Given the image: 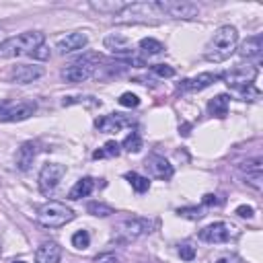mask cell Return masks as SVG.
I'll list each match as a JSON object with an SVG mask.
<instances>
[{"label":"cell","instance_id":"obj_18","mask_svg":"<svg viewBox=\"0 0 263 263\" xmlns=\"http://www.w3.org/2000/svg\"><path fill=\"white\" fill-rule=\"evenodd\" d=\"M125 125H129V119H125L123 115L119 113H109V115H103L95 121V127L101 132V134H117L121 132Z\"/></svg>","mask_w":263,"mask_h":263},{"label":"cell","instance_id":"obj_8","mask_svg":"<svg viewBox=\"0 0 263 263\" xmlns=\"http://www.w3.org/2000/svg\"><path fill=\"white\" fill-rule=\"evenodd\" d=\"M162 16H171V18H179V21H191L199 16V6L193 2H181V0H164V2H156Z\"/></svg>","mask_w":263,"mask_h":263},{"label":"cell","instance_id":"obj_35","mask_svg":"<svg viewBox=\"0 0 263 263\" xmlns=\"http://www.w3.org/2000/svg\"><path fill=\"white\" fill-rule=\"evenodd\" d=\"M179 255H181V259H185V261H193V257H195V247H191L189 242H185V245L179 247Z\"/></svg>","mask_w":263,"mask_h":263},{"label":"cell","instance_id":"obj_24","mask_svg":"<svg viewBox=\"0 0 263 263\" xmlns=\"http://www.w3.org/2000/svg\"><path fill=\"white\" fill-rule=\"evenodd\" d=\"M125 179H127V183L132 185V189L136 193H146L150 189V179L140 175V173H125Z\"/></svg>","mask_w":263,"mask_h":263},{"label":"cell","instance_id":"obj_14","mask_svg":"<svg viewBox=\"0 0 263 263\" xmlns=\"http://www.w3.org/2000/svg\"><path fill=\"white\" fill-rule=\"evenodd\" d=\"M86 43H88L86 33H82V31H70V33L58 37V41H55V49H58L60 53H72V51L84 49Z\"/></svg>","mask_w":263,"mask_h":263},{"label":"cell","instance_id":"obj_43","mask_svg":"<svg viewBox=\"0 0 263 263\" xmlns=\"http://www.w3.org/2000/svg\"><path fill=\"white\" fill-rule=\"evenodd\" d=\"M0 255H2V247H0Z\"/></svg>","mask_w":263,"mask_h":263},{"label":"cell","instance_id":"obj_17","mask_svg":"<svg viewBox=\"0 0 263 263\" xmlns=\"http://www.w3.org/2000/svg\"><path fill=\"white\" fill-rule=\"evenodd\" d=\"M37 152H39V148H37L35 142H23V144L16 148V154H14V166H16L18 171L27 173V171L31 168V164H33Z\"/></svg>","mask_w":263,"mask_h":263},{"label":"cell","instance_id":"obj_39","mask_svg":"<svg viewBox=\"0 0 263 263\" xmlns=\"http://www.w3.org/2000/svg\"><path fill=\"white\" fill-rule=\"evenodd\" d=\"M6 105H8V103H6V101H0V111H2V109H4V107H6Z\"/></svg>","mask_w":263,"mask_h":263},{"label":"cell","instance_id":"obj_12","mask_svg":"<svg viewBox=\"0 0 263 263\" xmlns=\"http://www.w3.org/2000/svg\"><path fill=\"white\" fill-rule=\"evenodd\" d=\"M37 111V105L33 101H21L14 105H6L0 111V121L4 123H14V121H25Z\"/></svg>","mask_w":263,"mask_h":263},{"label":"cell","instance_id":"obj_28","mask_svg":"<svg viewBox=\"0 0 263 263\" xmlns=\"http://www.w3.org/2000/svg\"><path fill=\"white\" fill-rule=\"evenodd\" d=\"M119 152H121V146H119L115 140H109V142H105V146H103V148H99V150H95V152H92V158L119 156Z\"/></svg>","mask_w":263,"mask_h":263},{"label":"cell","instance_id":"obj_36","mask_svg":"<svg viewBox=\"0 0 263 263\" xmlns=\"http://www.w3.org/2000/svg\"><path fill=\"white\" fill-rule=\"evenodd\" d=\"M95 263H119V257L115 253H103V255H97Z\"/></svg>","mask_w":263,"mask_h":263},{"label":"cell","instance_id":"obj_32","mask_svg":"<svg viewBox=\"0 0 263 263\" xmlns=\"http://www.w3.org/2000/svg\"><path fill=\"white\" fill-rule=\"evenodd\" d=\"M177 214L181 216V218H189V220H199L203 214H201V208H179L177 210Z\"/></svg>","mask_w":263,"mask_h":263},{"label":"cell","instance_id":"obj_6","mask_svg":"<svg viewBox=\"0 0 263 263\" xmlns=\"http://www.w3.org/2000/svg\"><path fill=\"white\" fill-rule=\"evenodd\" d=\"M197 236H199V240L210 242V245H224V242L238 238L240 230L232 222H212L205 228H201Z\"/></svg>","mask_w":263,"mask_h":263},{"label":"cell","instance_id":"obj_38","mask_svg":"<svg viewBox=\"0 0 263 263\" xmlns=\"http://www.w3.org/2000/svg\"><path fill=\"white\" fill-rule=\"evenodd\" d=\"M203 203H205V205H212V203H218V199H216V195L208 193V195H203Z\"/></svg>","mask_w":263,"mask_h":263},{"label":"cell","instance_id":"obj_30","mask_svg":"<svg viewBox=\"0 0 263 263\" xmlns=\"http://www.w3.org/2000/svg\"><path fill=\"white\" fill-rule=\"evenodd\" d=\"M88 245H90V234L86 230H78L72 234V247L74 249L84 251V249H88Z\"/></svg>","mask_w":263,"mask_h":263},{"label":"cell","instance_id":"obj_31","mask_svg":"<svg viewBox=\"0 0 263 263\" xmlns=\"http://www.w3.org/2000/svg\"><path fill=\"white\" fill-rule=\"evenodd\" d=\"M152 72L156 76H160V78H173L175 76V68L168 66V64H154L152 66Z\"/></svg>","mask_w":263,"mask_h":263},{"label":"cell","instance_id":"obj_40","mask_svg":"<svg viewBox=\"0 0 263 263\" xmlns=\"http://www.w3.org/2000/svg\"><path fill=\"white\" fill-rule=\"evenodd\" d=\"M216 263H230V259H218Z\"/></svg>","mask_w":263,"mask_h":263},{"label":"cell","instance_id":"obj_15","mask_svg":"<svg viewBox=\"0 0 263 263\" xmlns=\"http://www.w3.org/2000/svg\"><path fill=\"white\" fill-rule=\"evenodd\" d=\"M43 74H45L43 66H37V64H18V66H14L10 70V80L16 82V84H29V82L39 80Z\"/></svg>","mask_w":263,"mask_h":263},{"label":"cell","instance_id":"obj_37","mask_svg":"<svg viewBox=\"0 0 263 263\" xmlns=\"http://www.w3.org/2000/svg\"><path fill=\"white\" fill-rule=\"evenodd\" d=\"M234 214H236V216H240V218H253L255 210H253L251 205H238V208L234 210Z\"/></svg>","mask_w":263,"mask_h":263},{"label":"cell","instance_id":"obj_34","mask_svg":"<svg viewBox=\"0 0 263 263\" xmlns=\"http://www.w3.org/2000/svg\"><path fill=\"white\" fill-rule=\"evenodd\" d=\"M31 58H33V60H41V62H45V60L51 58V51H49V47H47L45 43H41V45L31 53Z\"/></svg>","mask_w":263,"mask_h":263},{"label":"cell","instance_id":"obj_25","mask_svg":"<svg viewBox=\"0 0 263 263\" xmlns=\"http://www.w3.org/2000/svg\"><path fill=\"white\" fill-rule=\"evenodd\" d=\"M138 47H140V51H142L144 55H158V53H162V51H164V45H162L160 41H156V39H152V37H146V39H140V43H138Z\"/></svg>","mask_w":263,"mask_h":263},{"label":"cell","instance_id":"obj_20","mask_svg":"<svg viewBox=\"0 0 263 263\" xmlns=\"http://www.w3.org/2000/svg\"><path fill=\"white\" fill-rule=\"evenodd\" d=\"M62 247L53 240H45L35 251V263H60Z\"/></svg>","mask_w":263,"mask_h":263},{"label":"cell","instance_id":"obj_2","mask_svg":"<svg viewBox=\"0 0 263 263\" xmlns=\"http://www.w3.org/2000/svg\"><path fill=\"white\" fill-rule=\"evenodd\" d=\"M113 21L117 25H158L162 12L156 2H132L113 14Z\"/></svg>","mask_w":263,"mask_h":263},{"label":"cell","instance_id":"obj_7","mask_svg":"<svg viewBox=\"0 0 263 263\" xmlns=\"http://www.w3.org/2000/svg\"><path fill=\"white\" fill-rule=\"evenodd\" d=\"M66 175V164H60V162H45L39 171V177H37V185H39V191L43 195H49L58 189L60 181L64 179Z\"/></svg>","mask_w":263,"mask_h":263},{"label":"cell","instance_id":"obj_1","mask_svg":"<svg viewBox=\"0 0 263 263\" xmlns=\"http://www.w3.org/2000/svg\"><path fill=\"white\" fill-rule=\"evenodd\" d=\"M238 45V31L232 27V25H222L216 29L214 37L210 39V43L205 45V51H203V58L208 62H214V64H220V62H226L234 49Z\"/></svg>","mask_w":263,"mask_h":263},{"label":"cell","instance_id":"obj_41","mask_svg":"<svg viewBox=\"0 0 263 263\" xmlns=\"http://www.w3.org/2000/svg\"><path fill=\"white\" fill-rule=\"evenodd\" d=\"M2 41H4V39H2V31H0V43H2Z\"/></svg>","mask_w":263,"mask_h":263},{"label":"cell","instance_id":"obj_11","mask_svg":"<svg viewBox=\"0 0 263 263\" xmlns=\"http://www.w3.org/2000/svg\"><path fill=\"white\" fill-rule=\"evenodd\" d=\"M238 171L242 173L245 181H247L253 189L261 191V187H263V160H261V156L247 158L245 162L238 164Z\"/></svg>","mask_w":263,"mask_h":263},{"label":"cell","instance_id":"obj_3","mask_svg":"<svg viewBox=\"0 0 263 263\" xmlns=\"http://www.w3.org/2000/svg\"><path fill=\"white\" fill-rule=\"evenodd\" d=\"M41 43H45V37L41 31H25V33L8 37L0 43V58L31 55Z\"/></svg>","mask_w":263,"mask_h":263},{"label":"cell","instance_id":"obj_13","mask_svg":"<svg viewBox=\"0 0 263 263\" xmlns=\"http://www.w3.org/2000/svg\"><path fill=\"white\" fill-rule=\"evenodd\" d=\"M144 166L148 168V173L154 177V179H160V181H168L173 175H175V168L173 164L160 156V154H150L146 160H144Z\"/></svg>","mask_w":263,"mask_h":263},{"label":"cell","instance_id":"obj_23","mask_svg":"<svg viewBox=\"0 0 263 263\" xmlns=\"http://www.w3.org/2000/svg\"><path fill=\"white\" fill-rule=\"evenodd\" d=\"M228 105H230L228 95H216L214 99H210V103H208V111H210V115L224 119V117L228 115Z\"/></svg>","mask_w":263,"mask_h":263},{"label":"cell","instance_id":"obj_10","mask_svg":"<svg viewBox=\"0 0 263 263\" xmlns=\"http://www.w3.org/2000/svg\"><path fill=\"white\" fill-rule=\"evenodd\" d=\"M95 68H97V66H95L88 58H82V60H78V62L66 66V68L62 70V78H64L66 82H70V84H78V82L88 80V78L95 74Z\"/></svg>","mask_w":263,"mask_h":263},{"label":"cell","instance_id":"obj_33","mask_svg":"<svg viewBox=\"0 0 263 263\" xmlns=\"http://www.w3.org/2000/svg\"><path fill=\"white\" fill-rule=\"evenodd\" d=\"M119 105H123V107H138L140 105V99L134 92H123L119 97Z\"/></svg>","mask_w":263,"mask_h":263},{"label":"cell","instance_id":"obj_22","mask_svg":"<svg viewBox=\"0 0 263 263\" xmlns=\"http://www.w3.org/2000/svg\"><path fill=\"white\" fill-rule=\"evenodd\" d=\"M92 189H95V181H92L90 177H82V179H78V181L74 183V187L70 189L68 197H70L72 201H76V199L88 197V195L92 193Z\"/></svg>","mask_w":263,"mask_h":263},{"label":"cell","instance_id":"obj_16","mask_svg":"<svg viewBox=\"0 0 263 263\" xmlns=\"http://www.w3.org/2000/svg\"><path fill=\"white\" fill-rule=\"evenodd\" d=\"M218 78H220V74L201 72V74H197V76H193V78H185V80L179 84V88H181L183 92H197V90H203V88L212 86Z\"/></svg>","mask_w":263,"mask_h":263},{"label":"cell","instance_id":"obj_19","mask_svg":"<svg viewBox=\"0 0 263 263\" xmlns=\"http://www.w3.org/2000/svg\"><path fill=\"white\" fill-rule=\"evenodd\" d=\"M103 45H105V49H109V51L115 53V55H129V53H134L132 41H129L125 35H119V33L107 35V37L103 39Z\"/></svg>","mask_w":263,"mask_h":263},{"label":"cell","instance_id":"obj_42","mask_svg":"<svg viewBox=\"0 0 263 263\" xmlns=\"http://www.w3.org/2000/svg\"><path fill=\"white\" fill-rule=\"evenodd\" d=\"M14 263H25V261H14Z\"/></svg>","mask_w":263,"mask_h":263},{"label":"cell","instance_id":"obj_4","mask_svg":"<svg viewBox=\"0 0 263 263\" xmlns=\"http://www.w3.org/2000/svg\"><path fill=\"white\" fill-rule=\"evenodd\" d=\"M152 228H154V224L148 218L129 216V218L119 220L113 226V238L117 242H129V240H136V238H142V236L150 234Z\"/></svg>","mask_w":263,"mask_h":263},{"label":"cell","instance_id":"obj_29","mask_svg":"<svg viewBox=\"0 0 263 263\" xmlns=\"http://www.w3.org/2000/svg\"><path fill=\"white\" fill-rule=\"evenodd\" d=\"M86 212L92 214V216H97V218H107V216L115 214L113 208L107 205V203H103V201H90V203L86 205Z\"/></svg>","mask_w":263,"mask_h":263},{"label":"cell","instance_id":"obj_21","mask_svg":"<svg viewBox=\"0 0 263 263\" xmlns=\"http://www.w3.org/2000/svg\"><path fill=\"white\" fill-rule=\"evenodd\" d=\"M261 49H263V39H261V35H253V37H249V39H245L242 43H240V47H238V55L240 58H257L259 53H261Z\"/></svg>","mask_w":263,"mask_h":263},{"label":"cell","instance_id":"obj_27","mask_svg":"<svg viewBox=\"0 0 263 263\" xmlns=\"http://www.w3.org/2000/svg\"><path fill=\"white\" fill-rule=\"evenodd\" d=\"M90 6L95 8V10H99V12H111V14H117L123 6H125V2H121V0H111V2H90Z\"/></svg>","mask_w":263,"mask_h":263},{"label":"cell","instance_id":"obj_26","mask_svg":"<svg viewBox=\"0 0 263 263\" xmlns=\"http://www.w3.org/2000/svg\"><path fill=\"white\" fill-rule=\"evenodd\" d=\"M121 148L125 150V152H140L142 148H144V142H142V136L138 134V132H132V134H127L125 136V140L121 142Z\"/></svg>","mask_w":263,"mask_h":263},{"label":"cell","instance_id":"obj_5","mask_svg":"<svg viewBox=\"0 0 263 263\" xmlns=\"http://www.w3.org/2000/svg\"><path fill=\"white\" fill-rule=\"evenodd\" d=\"M74 210L60 201H47L37 210V220L45 228H60L74 220Z\"/></svg>","mask_w":263,"mask_h":263},{"label":"cell","instance_id":"obj_9","mask_svg":"<svg viewBox=\"0 0 263 263\" xmlns=\"http://www.w3.org/2000/svg\"><path fill=\"white\" fill-rule=\"evenodd\" d=\"M220 78L232 88V90H240L249 84H253V80L257 78V68L255 66H236L224 74H220Z\"/></svg>","mask_w":263,"mask_h":263}]
</instances>
